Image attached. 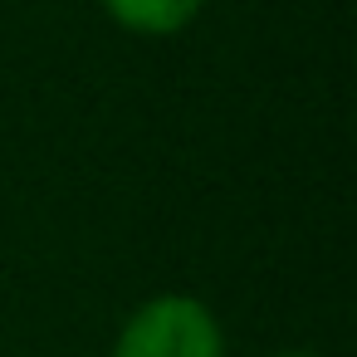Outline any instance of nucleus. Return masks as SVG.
Wrapping results in <instances>:
<instances>
[{
	"instance_id": "nucleus-1",
	"label": "nucleus",
	"mask_w": 357,
	"mask_h": 357,
	"mask_svg": "<svg viewBox=\"0 0 357 357\" xmlns=\"http://www.w3.org/2000/svg\"><path fill=\"white\" fill-rule=\"evenodd\" d=\"M108 357H230V347L215 308L196 294L172 289L142 298L123 318Z\"/></svg>"
},
{
	"instance_id": "nucleus-2",
	"label": "nucleus",
	"mask_w": 357,
	"mask_h": 357,
	"mask_svg": "<svg viewBox=\"0 0 357 357\" xmlns=\"http://www.w3.org/2000/svg\"><path fill=\"white\" fill-rule=\"evenodd\" d=\"M103 15L142 40H172L181 30H191L206 10V0H98Z\"/></svg>"
},
{
	"instance_id": "nucleus-3",
	"label": "nucleus",
	"mask_w": 357,
	"mask_h": 357,
	"mask_svg": "<svg viewBox=\"0 0 357 357\" xmlns=\"http://www.w3.org/2000/svg\"><path fill=\"white\" fill-rule=\"evenodd\" d=\"M269 357H318V352H303V347H284V352H269Z\"/></svg>"
}]
</instances>
